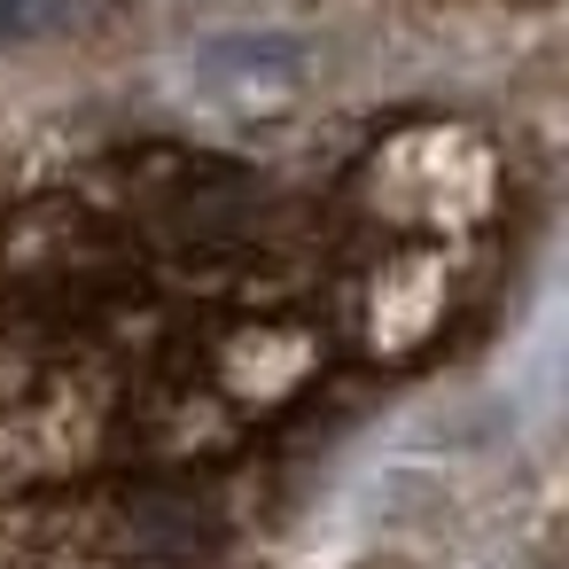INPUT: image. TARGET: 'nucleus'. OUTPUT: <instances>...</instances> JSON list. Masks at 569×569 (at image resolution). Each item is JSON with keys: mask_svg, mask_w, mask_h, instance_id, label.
<instances>
[{"mask_svg": "<svg viewBox=\"0 0 569 569\" xmlns=\"http://www.w3.org/2000/svg\"><path fill=\"white\" fill-rule=\"evenodd\" d=\"M24 9H32V0H0V32H17V24H24Z\"/></svg>", "mask_w": 569, "mask_h": 569, "instance_id": "f257e3e1", "label": "nucleus"}]
</instances>
